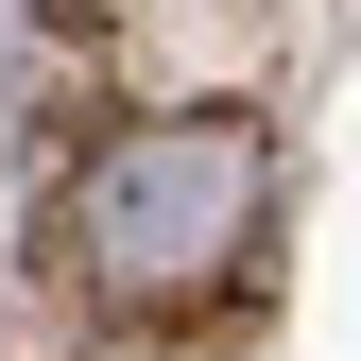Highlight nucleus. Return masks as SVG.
Returning <instances> with one entry per match:
<instances>
[{
    "mask_svg": "<svg viewBox=\"0 0 361 361\" xmlns=\"http://www.w3.org/2000/svg\"><path fill=\"white\" fill-rule=\"evenodd\" d=\"M52 207L35 276L121 344H207L276 310V121L258 104H121L104 69H52Z\"/></svg>",
    "mask_w": 361,
    "mask_h": 361,
    "instance_id": "nucleus-1",
    "label": "nucleus"
}]
</instances>
